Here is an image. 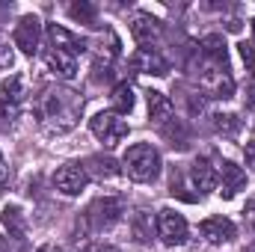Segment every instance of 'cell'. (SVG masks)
Here are the masks:
<instances>
[{"instance_id":"6da1fadb","label":"cell","mask_w":255,"mask_h":252,"mask_svg":"<svg viewBox=\"0 0 255 252\" xmlns=\"http://www.w3.org/2000/svg\"><path fill=\"white\" fill-rule=\"evenodd\" d=\"M80 110H83V98L74 89H68V86L48 89L42 95V101H39V116H42L45 127L54 130V133L71 130L77 125V119H80Z\"/></svg>"},{"instance_id":"7a4b0ae2","label":"cell","mask_w":255,"mask_h":252,"mask_svg":"<svg viewBox=\"0 0 255 252\" xmlns=\"http://www.w3.org/2000/svg\"><path fill=\"white\" fill-rule=\"evenodd\" d=\"M122 169H125V175L130 178V181H139V184L154 181V178L160 175V154H157L154 145L136 142V145H130V148L125 151Z\"/></svg>"},{"instance_id":"3957f363","label":"cell","mask_w":255,"mask_h":252,"mask_svg":"<svg viewBox=\"0 0 255 252\" xmlns=\"http://www.w3.org/2000/svg\"><path fill=\"white\" fill-rule=\"evenodd\" d=\"M199 86L208 98H232L235 95V77L229 71V63H211L202 60V74H199Z\"/></svg>"},{"instance_id":"277c9868","label":"cell","mask_w":255,"mask_h":252,"mask_svg":"<svg viewBox=\"0 0 255 252\" xmlns=\"http://www.w3.org/2000/svg\"><path fill=\"white\" fill-rule=\"evenodd\" d=\"M119 217H122V202L119 199H95L86 208L83 223H86L89 232H107L119 223Z\"/></svg>"},{"instance_id":"5b68a950","label":"cell","mask_w":255,"mask_h":252,"mask_svg":"<svg viewBox=\"0 0 255 252\" xmlns=\"http://www.w3.org/2000/svg\"><path fill=\"white\" fill-rule=\"evenodd\" d=\"M89 127H92V133H95V136H98L107 148L119 145V142L128 136V122H125V119H119V113H113V110L92 116Z\"/></svg>"},{"instance_id":"8992f818","label":"cell","mask_w":255,"mask_h":252,"mask_svg":"<svg viewBox=\"0 0 255 252\" xmlns=\"http://www.w3.org/2000/svg\"><path fill=\"white\" fill-rule=\"evenodd\" d=\"M12 39H15V48H18V51H24L27 57H33V54L39 51V45H42V21H39L36 15H24V18L15 24Z\"/></svg>"},{"instance_id":"52a82bcc","label":"cell","mask_w":255,"mask_h":252,"mask_svg":"<svg viewBox=\"0 0 255 252\" xmlns=\"http://www.w3.org/2000/svg\"><path fill=\"white\" fill-rule=\"evenodd\" d=\"M157 235L166 247H181L187 241V220L169 208H163L157 214Z\"/></svg>"},{"instance_id":"ba28073f","label":"cell","mask_w":255,"mask_h":252,"mask_svg":"<svg viewBox=\"0 0 255 252\" xmlns=\"http://www.w3.org/2000/svg\"><path fill=\"white\" fill-rule=\"evenodd\" d=\"M89 184V175L80 163H63L54 172V187L60 190L63 196H80V190Z\"/></svg>"},{"instance_id":"9c48e42d","label":"cell","mask_w":255,"mask_h":252,"mask_svg":"<svg viewBox=\"0 0 255 252\" xmlns=\"http://www.w3.org/2000/svg\"><path fill=\"white\" fill-rule=\"evenodd\" d=\"M199 235H202L208 244L220 247V244H232L235 235H238V229H235V223L226 220V217H208V220H202Z\"/></svg>"},{"instance_id":"30bf717a","label":"cell","mask_w":255,"mask_h":252,"mask_svg":"<svg viewBox=\"0 0 255 252\" xmlns=\"http://www.w3.org/2000/svg\"><path fill=\"white\" fill-rule=\"evenodd\" d=\"M160 30H163V24H160L151 12H133V18H130V36H133L139 45L154 42V39L160 36Z\"/></svg>"},{"instance_id":"8fae6325","label":"cell","mask_w":255,"mask_h":252,"mask_svg":"<svg viewBox=\"0 0 255 252\" xmlns=\"http://www.w3.org/2000/svg\"><path fill=\"white\" fill-rule=\"evenodd\" d=\"M190 178H193V187L199 190V193H211V190L220 187V169H217L208 157H202V160L193 163Z\"/></svg>"},{"instance_id":"7c38bea8","label":"cell","mask_w":255,"mask_h":252,"mask_svg":"<svg viewBox=\"0 0 255 252\" xmlns=\"http://www.w3.org/2000/svg\"><path fill=\"white\" fill-rule=\"evenodd\" d=\"M130 65H133L139 74H157V77H163V74L169 71V63H166L154 48H139V51L130 57Z\"/></svg>"},{"instance_id":"4fadbf2b","label":"cell","mask_w":255,"mask_h":252,"mask_svg":"<svg viewBox=\"0 0 255 252\" xmlns=\"http://www.w3.org/2000/svg\"><path fill=\"white\" fill-rule=\"evenodd\" d=\"M217 169H220V184H223V196H226V199H232L238 190L247 187V172H244L238 163L226 160V163L217 166Z\"/></svg>"},{"instance_id":"5bb4252c","label":"cell","mask_w":255,"mask_h":252,"mask_svg":"<svg viewBox=\"0 0 255 252\" xmlns=\"http://www.w3.org/2000/svg\"><path fill=\"white\" fill-rule=\"evenodd\" d=\"M45 60H48V68H51L57 77H63V80H71V77L77 74V57H74V54H68V51L51 48Z\"/></svg>"},{"instance_id":"9a60e30c","label":"cell","mask_w":255,"mask_h":252,"mask_svg":"<svg viewBox=\"0 0 255 252\" xmlns=\"http://www.w3.org/2000/svg\"><path fill=\"white\" fill-rule=\"evenodd\" d=\"M148 116H151V122H157V125H166L169 119H172V101L163 95V92H157V89H151L148 95Z\"/></svg>"},{"instance_id":"2e32d148","label":"cell","mask_w":255,"mask_h":252,"mask_svg":"<svg viewBox=\"0 0 255 252\" xmlns=\"http://www.w3.org/2000/svg\"><path fill=\"white\" fill-rule=\"evenodd\" d=\"M48 39H51V48L68 51V54H74V57L83 51V42H80L77 36H71L65 27H57V24H51V27H48Z\"/></svg>"},{"instance_id":"e0dca14e","label":"cell","mask_w":255,"mask_h":252,"mask_svg":"<svg viewBox=\"0 0 255 252\" xmlns=\"http://www.w3.org/2000/svg\"><path fill=\"white\" fill-rule=\"evenodd\" d=\"M199 54H202V60H211V63H229L223 36H205L199 42Z\"/></svg>"},{"instance_id":"ac0fdd59","label":"cell","mask_w":255,"mask_h":252,"mask_svg":"<svg viewBox=\"0 0 255 252\" xmlns=\"http://www.w3.org/2000/svg\"><path fill=\"white\" fill-rule=\"evenodd\" d=\"M83 169H86V175H89V178H98V181L113 178V175L119 172V166H116V160H113V157H89Z\"/></svg>"},{"instance_id":"d6986e66","label":"cell","mask_w":255,"mask_h":252,"mask_svg":"<svg viewBox=\"0 0 255 252\" xmlns=\"http://www.w3.org/2000/svg\"><path fill=\"white\" fill-rule=\"evenodd\" d=\"M3 226H6V232H9V238L24 241L27 223H24V214H21L18 208H3Z\"/></svg>"},{"instance_id":"ffe728a7","label":"cell","mask_w":255,"mask_h":252,"mask_svg":"<svg viewBox=\"0 0 255 252\" xmlns=\"http://www.w3.org/2000/svg\"><path fill=\"white\" fill-rule=\"evenodd\" d=\"M68 15H71L77 24L98 27V9H95L92 3H86V0H80V3H71V6H68Z\"/></svg>"},{"instance_id":"44dd1931","label":"cell","mask_w":255,"mask_h":252,"mask_svg":"<svg viewBox=\"0 0 255 252\" xmlns=\"http://www.w3.org/2000/svg\"><path fill=\"white\" fill-rule=\"evenodd\" d=\"M214 130L220 136H226V139H235L241 133V119L235 113H217L214 116Z\"/></svg>"},{"instance_id":"7402d4cb","label":"cell","mask_w":255,"mask_h":252,"mask_svg":"<svg viewBox=\"0 0 255 252\" xmlns=\"http://www.w3.org/2000/svg\"><path fill=\"white\" fill-rule=\"evenodd\" d=\"M133 110V89L128 86V83H119L116 89H113V113H130Z\"/></svg>"},{"instance_id":"603a6c76","label":"cell","mask_w":255,"mask_h":252,"mask_svg":"<svg viewBox=\"0 0 255 252\" xmlns=\"http://www.w3.org/2000/svg\"><path fill=\"white\" fill-rule=\"evenodd\" d=\"M21 95H24V89H21V77H9V80H3V98L6 101H21Z\"/></svg>"},{"instance_id":"cb8c5ba5","label":"cell","mask_w":255,"mask_h":252,"mask_svg":"<svg viewBox=\"0 0 255 252\" xmlns=\"http://www.w3.org/2000/svg\"><path fill=\"white\" fill-rule=\"evenodd\" d=\"M133 229H136V238H139V241H148V238H151V220H148V214H145V211H139V214H136Z\"/></svg>"},{"instance_id":"d4e9b609","label":"cell","mask_w":255,"mask_h":252,"mask_svg":"<svg viewBox=\"0 0 255 252\" xmlns=\"http://www.w3.org/2000/svg\"><path fill=\"white\" fill-rule=\"evenodd\" d=\"M238 51H241L244 65L253 71V77H255V42H241V45H238Z\"/></svg>"},{"instance_id":"484cf974","label":"cell","mask_w":255,"mask_h":252,"mask_svg":"<svg viewBox=\"0 0 255 252\" xmlns=\"http://www.w3.org/2000/svg\"><path fill=\"white\" fill-rule=\"evenodd\" d=\"M15 119H18V104L3 98V101H0V122H3V125H12Z\"/></svg>"},{"instance_id":"4316f807","label":"cell","mask_w":255,"mask_h":252,"mask_svg":"<svg viewBox=\"0 0 255 252\" xmlns=\"http://www.w3.org/2000/svg\"><path fill=\"white\" fill-rule=\"evenodd\" d=\"M244 229L255 235V202H250L247 208H244Z\"/></svg>"},{"instance_id":"83f0119b","label":"cell","mask_w":255,"mask_h":252,"mask_svg":"<svg viewBox=\"0 0 255 252\" xmlns=\"http://www.w3.org/2000/svg\"><path fill=\"white\" fill-rule=\"evenodd\" d=\"M15 57H12V48L9 45H0V68H12Z\"/></svg>"},{"instance_id":"f1b7e54d","label":"cell","mask_w":255,"mask_h":252,"mask_svg":"<svg viewBox=\"0 0 255 252\" xmlns=\"http://www.w3.org/2000/svg\"><path fill=\"white\" fill-rule=\"evenodd\" d=\"M244 154H247V163H250V169L255 172V139H253V142H247V148H244Z\"/></svg>"},{"instance_id":"f546056e","label":"cell","mask_w":255,"mask_h":252,"mask_svg":"<svg viewBox=\"0 0 255 252\" xmlns=\"http://www.w3.org/2000/svg\"><path fill=\"white\" fill-rule=\"evenodd\" d=\"M244 101H247V107H255V77H253V83L247 86V95H244Z\"/></svg>"},{"instance_id":"4dcf8cb0","label":"cell","mask_w":255,"mask_h":252,"mask_svg":"<svg viewBox=\"0 0 255 252\" xmlns=\"http://www.w3.org/2000/svg\"><path fill=\"white\" fill-rule=\"evenodd\" d=\"M83 252H119V250H113V247H104V244H92V247H86Z\"/></svg>"},{"instance_id":"1f68e13d","label":"cell","mask_w":255,"mask_h":252,"mask_svg":"<svg viewBox=\"0 0 255 252\" xmlns=\"http://www.w3.org/2000/svg\"><path fill=\"white\" fill-rule=\"evenodd\" d=\"M6 184H9V169H6V166L0 163V190L6 187Z\"/></svg>"},{"instance_id":"d6a6232c","label":"cell","mask_w":255,"mask_h":252,"mask_svg":"<svg viewBox=\"0 0 255 252\" xmlns=\"http://www.w3.org/2000/svg\"><path fill=\"white\" fill-rule=\"evenodd\" d=\"M3 250H6V244H3V238H0V252H3Z\"/></svg>"},{"instance_id":"836d02e7","label":"cell","mask_w":255,"mask_h":252,"mask_svg":"<svg viewBox=\"0 0 255 252\" xmlns=\"http://www.w3.org/2000/svg\"><path fill=\"white\" fill-rule=\"evenodd\" d=\"M39 252H51V250H48V247H42V250H39Z\"/></svg>"},{"instance_id":"e575fe53","label":"cell","mask_w":255,"mask_h":252,"mask_svg":"<svg viewBox=\"0 0 255 252\" xmlns=\"http://www.w3.org/2000/svg\"><path fill=\"white\" fill-rule=\"evenodd\" d=\"M253 33H255V21H253ZM253 42H255V39H253Z\"/></svg>"},{"instance_id":"d590c367","label":"cell","mask_w":255,"mask_h":252,"mask_svg":"<svg viewBox=\"0 0 255 252\" xmlns=\"http://www.w3.org/2000/svg\"><path fill=\"white\" fill-rule=\"evenodd\" d=\"M247 252H255V250H247Z\"/></svg>"}]
</instances>
